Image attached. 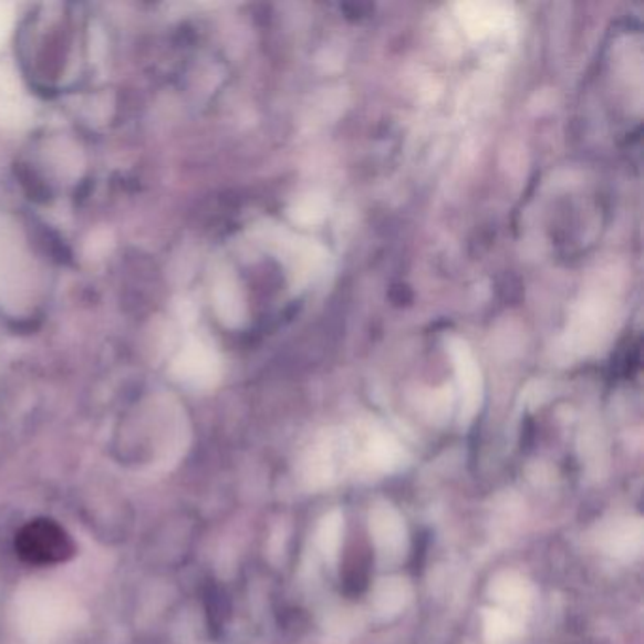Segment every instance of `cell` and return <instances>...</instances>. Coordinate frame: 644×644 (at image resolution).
Wrapping results in <instances>:
<instances>
[{
    "instance_id": "obj_1",
    "label": "cell",
    "mask_w": 644,
    "mask_h": 644,
    "mask_svg": "<svg viewBox=\"0 0 644 644\" xmlns=\"http://www.w3.org/2000/svg\"><path fill=\"white\" fill-rule=\"evenodd\" d=\"M13 550L25 565L58 568L76 555L77 547L65 526L48 516H39L18 529Z\"/></svg>"
},
{
    "instance_id": "obj_6",
    "label": "cell",
    "mask_w": 644,
    "mask_h": 644,
    "mask_svg": "<svg viewBox=\"0 0 644 644\" xmlns=\"http://www.w3.org/2000/svg\"><path fill=\"white\" fill-rule=\"evenodd\" d=\"M13 7L7 2H0V48L7 44L8 37L12 33Z\"/></svg>"
},
{
    "instance_id": "obj_5",
    "label": "cell",
    "mask_w": 644,
    "mask_h": 644,
    "mask_svg": "<svg viewBox=\"0 0 644 644\" xmlns=\"http://www.w3.org/2000/svg\"><path fill=\"white\" fill-rule=\"evenodd\" d=\"M205 609H207V622L210 625V632L216 633L224 630L227 616H229V600L224 588L210 584L205 592Z\"/></svg>"
},
{
    "instance_id": "obj_4",
    "label": "cell",
    "mask_w": 644,
    "mask_h": 644,
    "mask_svg": "<svg viewBox=\"0 0 644 644\" xmlns=\"http://www.w3.org/2000/svg\"><path fill=\"white\" fill-rule=\"evenodd\" d=\"M29 117L20 80L7 66H0V123L20 125Z\"/></svg>"
},
{
    "instance_id": "obj_2",
    "label": "cell",
    "mask_w": 644,
    "mask_h": 644,
    "mask_svg": "<svg viewBox=\"0 0 644 644\" xmlns=\"http://www.w3.org/2000/svg\"><path fill=\"white\" fill-rule=\"evenodd\" d=\"M31 288V267L18 227L0 218V304L18 307Z\"/></svg>"
},
{
    "instance_id": "obj_3",
    "label": "cell",
    "mask_w": 644,
    "mask_h": 644,
    "mask_svg": "<svg viewBox=\"0 0 644 644\" xmlns=\"http://www.w3.org/2000/svg\"><path fill=\"white\" fill-rule=\"evenodd\" d=\"M194 541L195 520L187 515H173L152 529L143 552L149 565L176 569L186 563L187 555L191 554Z\"/></svg>"
}]
</instances>
